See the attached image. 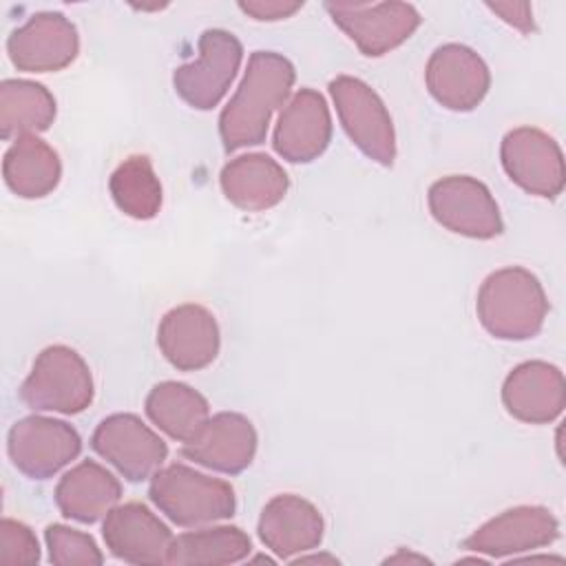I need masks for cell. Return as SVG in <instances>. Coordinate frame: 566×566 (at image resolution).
I'll use <instances>...</instances> for the list:
<instances>
[{
  "label": "cell",
  "instance_id": "cell-2",
  "mask_svg": "<svg viewBox=\"0 0 566 566\" xmlns=\"http://www.w3.org/2000/svg\"><path fill=\"white\" fill-rule=\"evenodd\" d=\"M475 312L491 336L502 340H528L539 334L548 314V301L533 272L511 265L484 279Z\"/></svg>",
  "mask_w": 566,
  "mask_h": 566
},
{
  "label": "cell",
  "instance_id": "cell-30",
  "mask_svg": "<svg viewBox=\"0 0 566 566\" xmlns=\"http://www.w3.org/2000/svg\"><path fill=\"white\" fill-rule=\"evenodd\" d=\"M301 7H303V2H285V0H248V2H239V9L243 13L252 15L254 20H261V22L285 20V18L294 15Z\"/></svg>",
  "mask_w": 566,
  "mask_h": 566
},
{
  "label": "cell",
  "instance_id": "cell-8",
  "mask_svg": "<svg viewBox=\"0 0 566 566\" xmlns=\"http://www.w3.org/2000/svg\"><path fill=\"white\" fill-rule=\"evenodd\" d=\"M82 451V438L64 420L27 416L9 429L7 453L13 467L33 480H46L71 464Z\"/></svg>",
  "mask_w": 566,
  "mask_h": 566
},
{
  "label": "cell",
  "instance_id": "cell-4",
  "mask_svg": "<svg viewBox=\"0 0 566 566\" xmlns=\"http://www.w3.org/2000/svg\"><path fill=\"white\" fill-rule=\"evenodd\" d=\"M93 376L86 360L66 345L44 347L20 385L22 402L33 411L80 413L93 402Z\"/></svg>",
  "mask_w": 566,
  "mask_h": 566
},
{
  "label": "cell",
  "instance_id": "cell-25",
  "mask_svg": "<svg viewBox=\"0 0 566 566\" xmlns=\"http://www.w3.org/2000/svg\"><path fill=\"white\" fill-rule=\"evenodd\" d=\"M55 119V97L44 84L31 80H2L0 137L18 139L46 130Z\"/></svg>",
  "mask_w": 566,
  "mask_h": 566
},
{
  "label": "cell",
  "instance_id": "cell-3",
  "mask_svg": "<svg viewBox=\"0 0 566 566\" xmlns=\"http://www.w3.org/2000/svg\"><path fill=\"white\" fill-rule=\"evenodd\" d=\"M150 502L177 526L195 528L234 515L237 497L230 482L175 462L153 473Z\"/></svg>",
  "mask_w": 566,
  "mask_h": 566
},
{
  "label": "cell",
  "instance_id": "cell-27",
  "mask_svg": "<svg viewBox=\"0 0 566 566\" xmlns=\"http://www.w3.org/2000/svg\"><path fill=\"white\" fill-rule=\"evenodd\" d=\"M108 190L115 206L133 219L146 221L161 208V184L146 155L126 157L111 175Z\"/></svg>",
  "mask_w": 566,
  "mask_h": 566
},
{
  "label": "cell",
  "instance_id": "cell-7",
  "mask_svg": "<svg viewBox=\"0 0 566 566\" xmlns=\"http://www.w3.org/2000/svg\"><path fill=\"white\" fill-rule=\"evenodd\" d=\"M427 203L431 217L449 232L469 239H493L504 230L491 190L475 177L449 175L433 181Z\"/></svg>",
  "mask_w": 566,
  "mask_h": 566
},
{
  "label": "cell",
  "instance_id": "cell-16",
  "mask_svg": "<svg viewBox=\"0 0 566 566\" xmlns=\"http://www.w3.org/2000/svg\"><path fill=\"white\" fill-rule=\"evenodd\" d=\"M157 345L175 369L197 371L219 354V325L203 305L184 303L164 314L157 327Z\"/></svg>",
  "mask_w": 566,
  "mask_h": 566
},
{
  "label": "cell",
  "instance_id": "cell-14",
  "mask_svg": "<svg viewBox=\"0 0 566 566\" xmlns=\"http://www.w3.org/2000/svg\"><path fill=\"white\" fill-rule=\"evenodd\" d=\"M102 537L113 557L135 566L168 564L175 535L142 502L113 506L102 524Z\"/></svg>",
  "mask_w": 566,
  "mask_h": 566
},
{
  "label": "cell",
  "instance_id": "cell-22",
  "mask_svg": "<svg viewBox=\"0 0 566 566\" xmlns=\"http://www.w3.org/2000/svg\"><path fill=\"white\" fill-rule=\"evenodd\" d=\"M119 497V480L95 460H82L66 471L55 486V504L60 513L82 524L102 520Z\"/></svg>",
  "mask_w": 566,
  "mask_h": 566
},
{
  "label": "cell",
  "instance_id": "cell-11",
  "mask_svg": "<svg viewBox=\"0 0 566 566\" xmlns=\"http://www.w3.org/2000/svg\"><path fill=\"white\" fill-rule=\"evenodd\" d=\"M327 13L334 24L358 46L367 57H380L407 42L420 27L422 18L407 2H374V4H340L327 2Z\"/></svg>",
  "mask_w": 566,
  "mask_h": 566
},
{
  "label": "cell",
  "instance_id": "cell-31",
  "mask_svg": "<svg viewBox=\"0 0 566 566\" xmlns=\"http://www.w3.org/2000/svg\"><path fill=\"white\" fill-rule=\"evenodd\" d=\"M493 13H497L506 24L520 29L522 33L533 31V9L528 2H497L486 4Z\"/></svg>",
  "mask_w": 566,
  "mask_h": 566
},
{
  "label": "cell",
  "instance_id": "cell-15",
  "mask_svg": "<svg viewBox=\"0 0 566 566\" xmlns=\"http://www.w3.org/2000/svg\"><path fill=\"white\" fill-rule=\"evenodd\" d=\"M424 82L440 106L467 113L486 97L491 73L473 49L449 42L431 53L424 69Z\"/></svg>",
  "mask_w": 566,
  "mask_h": 566
},
{
  "label": "cell",
  "instance_id": "cell-19",
  "mask_svg": "<svg viewBox=\"0 0 566 566\" xmlns=\"http://www.w3.org/2000/svg\"><path fill=\"white\" fill-rule=\"evenodd\" d=\"M502 405L520 422H553L566 405L564 374L546 360H526L504 378Z\"/></svg>",
  "mask_w": 566,
  "mask_h": 566
},
{
  "label": "cell",
  "instance_id": "cell-5",
  "mask_svg": "<svg viewBox=\"0 0 566 566\" xmlns=\"http://www.w3.org/2000/svg\"><path fill=\"white\" fill-rule=\"evenodd\" d=\"M338 119L354 146L380 166L396 159V133L391 115L380 95L363 80L338 75L329 82Z\"/></svg>",
  "mask_w": 566,
  "mask_h": 566
},
{
  "label": "cell",
  "instance_id": "cell-10",
  "mask_svg": "<svg viewBox=\"0 0 566 566\" xmlns=\"http://www.w3.org/2000/svg\"><path fill=\"white\" fill-rule=\"evenodd\" d=\"M502 168L513 184L535 197L555 199L564 190L566 170L559 144L544 130L520 126L504 135Z\"/></svg>",
  "mask_w": 566,
  "mask_h": 566
},
{
  "label": "cell",
  "instance_id": "cell-1",
  "mask_svg": "<svg viewBox=\"0 0 566 566\" xmlns=\"http://www.w3.org/2000/svg\"><path fill=\"white\" fill-rule=\"evenodd\" d=\"M296 73L276 51H254L237 93L219 115V135L226 153L265 142L272 113L290 97Z\"/></svg>",
  "mask_w": 566,
  "mask_h": 566
},
{
  "label": "cell",
  "instance_id": "cell-29",
  "mask_svg": "<svg viewBox=\"0 0 566 566\" xmlns=\"http://www.w3.org/2000/svg\"><path fill=\"white\" fill-rule=\"evenodd\" d=\"M0 562L7 566H31L40 562V544L33 531L11 517L0 522Z\"/></svg>",
  "mask_w": 566,
  "mask_h": 566
},
{
  "label": "cell",
  "instance_id": "cell-32",
  "mask_svg": "<svg viewBox=\"0 0 566 566\" xmlns=\"http://www.w3.org/2000/svg\"><path fill=\"white\" fill-rule=\"evenodd\" d=\"M405 559H407V562H420V564H422V562H429V559L422 557V555H413V553H405V551L396 553V555L389 557L387 562H405Z\"/></svg>",
  "mask_w": 566,
  "mask_h": 566
},
{
  "label": "cell",
  "instance_id": "cell-17",
  "mask_svg": "<svg viewBox=\"0 0 566 566\" xmlns=\"http://www.w3.org/2000/svg\"><path fill=\"white\" fill-rule=\"evenodd\" d=\"M332 139V117L325 97L314 88L292 95L279 115L272 146L290 164H307L325 153Z\"/></svg>",
  "mask_w": 566,
  "mask_h": 566
},
{
  "label": "cell",
  "instance_id": "cell-23",
  "mask_svg": "<svg viewBox=\"0 0 566 566\" xmlns=\"http://www.w3.org/2000/svg\"><path fill=\"white\" fill-rule=\"evenodd\" d=\"M2 177L7 188L22 199H40L53 192L62 177L57 153L38 135L18 137L4 153Z\"/></svg>",
  "mask_w": 566,
  "mask_h": 566
},
{
  "label": "cell",
  "instance_id": "cell-20",
  "mask_svg": "<svg viewBox=\"0 0 566 566\" xmlns=\"http://www.w3.org/2000/svg\"><path fill=\"white\" fill-rule=\"evenodd\" d=\"M256 531L265 548L281 559H290L323 542L325 522L310 500L281 493L263 506Z\"/></svg>",
  "mask_w": 566,
  "mask_h": 566
},
{
  "label": "cell",
  "instance_id": "cell-24",
  "mask_svg": "<svg viewBox=\"0 0 566 566\" xmlns=\"http://www.w3.org/2000/svg\"><path fill=\"white\" fill-rule=\"evenodd\" d=\"M146 416L166 436L179 442H190L199 436L210 418L208 400L186 382L164 380L146 396Z\"/></svg>",
  "mask_w": 566,
  "mask_h": 566
},
{
  "label": "cell",
  "instance_id": "cell-13",
  "mask_svg": "<svg viewBox=\"0 0 566 566\" xmlns=\"http://www.w3.org/2000/svg\"><path fill=\"white\" fill-rule=\"evenodd\" d=\"M559 522L546 506H515L478 526L462 548L486 557H515L553 544Z\"/></svg>",
  "mask_w": 566,
  "mask_h": 566
},
{
  "label": "cell",
  "instance_id": "cell-9",
  "mask_svg": "<svg viewBox=\"0 0 566 566\" xmlns=\"http://www.w3.org/2000/svg\"><path fill=\"white\" fill-rule=\"evenodd\" d=\"M91 447L130 482L153 478L168 458V444L135 413L106 416L95 427Z\"/></svg>",
  "mask_w": 566,
  "mask_h": 566
},
{
  "label": "cell",
  "instance_id": "cell-21",
  "mask_svg": "<svg viewBox=\"0 0 566 566\" xmlns=\"http://www.w3.org/2000/svg\"><path fill=\"white\" fill-rule=\"evenodd\" d=\"M219 184L230 203L248 212H261L283 201L290 188V177L270 155L248 153L223 166Z\"/></svg>",
  "mask_w": 566,
  "mask_h": 566
},
{
  "label": "cell",
  "instance_id": "cell-6",
  "mask_svg": "<svg viewBox=\"0 0 566 566\" xmlns=\"http://www.w3.org/2000/svg\"><path fill=\"white\" fill-rule=\"evenodd\" d=\"M199 55L172 73L175 93L197 111L214 108L228 93L243 60L239 38L226 29H208L199 38Z\"/></svg>",
  "mask_w": 566,
  "mask_h": 566
},
{
  "label": "cell",
  "instance_id": "cell-12",
  "mask_svg": "<svg viewBox=\"0 0 566 566\" xmlns=\"http://www.w3.org/2000/svg\"><path fill=\"white\" fill-rule=\"evenodd\" d=\"M7 53L11 64L24 73L62 71L80 53V35L64 13L40 11L11 31Z\"/></svg>",
  "mask_w": 566,
  "mask_h": 566
},
{
  "label": "cell",
  "instance_id": "cell-28",
  "mask_svg": "<svg viewBox=\"0 0 566 566\" xmlns=\"http://www.w3.org/2000/svg\"><path fill=\"white\" fill-rule=\"evenodd\" d=\"M44 542L49 548V562L55 566H99L104 562L95 539L71 526H46Z\"/></svg>",
  "mask_w": 566,
  "mask_h": 566
},
{
  "label": "cell",
  "instance_id": "cell-26",
  "mask_svg": "<svg viewBox=\"0 0 566 566\" xmlns=\"http://www.w3.org/2000/svg\"><path fill=\"white\" fill-rule=\"evenodd\" d=\"M252 542L239 526H210L181 533L172 539L168 564L179 566H221L243 562Z\"/></svg>",
  "mask_w": 566,
  "mask_h": 566
},
{
  "label": "cell",
  "instance_id": "cell-18",
  "mask_svg": "<svg viewBox=\"0 0 566 566\" xmlns=\"http://www.w3.org/2000/svg\"><path fill=\"white\" fill-rule=\"evenodd\" d=\"M256 442V429L243 413L221 411L208 418L197 438L184 442L181 455L206 469L237 475L252 464Z\"/></svg>",
  "mask_w": 566,
  "mask_h": 566
}]
</instances>
